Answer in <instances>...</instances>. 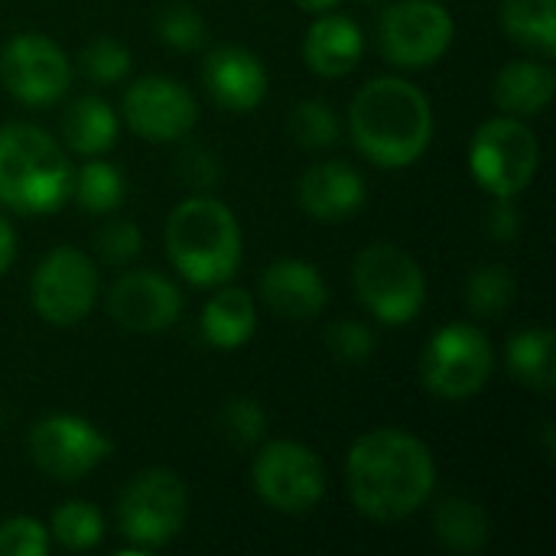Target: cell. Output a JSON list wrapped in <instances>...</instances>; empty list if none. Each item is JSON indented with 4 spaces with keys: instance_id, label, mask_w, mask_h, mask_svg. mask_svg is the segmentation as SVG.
I'll return each mask as SVG.
<instances>
[{
    "instance_id": "7a4b0ae2",
    "label": "cell",
    "mask_w": 556,
    "mask_h": 556,
    "mask_svg": "<svg viewBox=\"0 0 556 556\" xmlns=\"http://www.w3.org/2000/svg\"><path fill=\"white\" fill-rule=\"evenodd\" d=\"M349 124L362 156L381 169H401L417 163L430 147L433 108L414 81L384 75L358 88Z\"/></svg>"
},
{
    "instance_id": "5b68a950",
    "label": "cell",
    "mask_w": 556,
    "mask_h": 556,
    "mask_svg": "<svg viewBox=\"0 0 556 556\" xmlns=\"http://www.w3.org/2000/svg\"><path fill=\"white\" fill-rule=\"evenodd\" d=\"M352 283L362 306L388 326H404L417 319L427 303V280L420 264L407 251L384 241L358 254L352 267Z\"/></svg>"
},
{
    "instance_id": "7402d4cb",
    "label": "cell",
    "mask_w": 556,
    "mask_h": 556,
    "mask_svg": "<svg viewBox=\"0 0 556 556\" xmlns=\"http://www.w3.org/2000/svg\"><path fill=\"white\" fill-rule=\"evenodd\" d=\"M62 140L85 156H98L114 147L117 140V117L108 101L85 94L68 104L62 117Z\"/></svg>"
},
{
    "instance_id": "52a82bcc",
    "label": "cell",
    "mask_w": 556,
    "mask_h": 556,
    "mask_svg": "<svg viewBox=\"0 0 556 556\" xmlns=\"http://www.w3.org/2000/svg\"><path fill=\"white\" fill-rule=\"evenodd\" d=\"M186 515H189L186 485L166 469L137 472L124 485L117 502L121 534L140 551H156L169 544L182 531Z\"/></svg>"
},
{
    "instance_id": "1f68e13d",
    "label": "cell",
    "mask_w": 556,
    "mask_h": 556,
    "mask_svg": "<svg viewBox=\"0 0 556 556\" xmlns=\"http://www.w3.org/2000/svg\"><path fill=\"white\" fill-rule=\"evenodd\" d=\"M81 72L98 85L121 81L130 72V52L117 39H94L81 49Z\"/></svg>"
},
{
    "instance_id": "d590c367",
    "label": "cell",
    "mask_w": 556,
    "mask_h": 556,
    "mask_svg": "<svg viewBox=\"0 0 556 556\" xmlns=\"http://www.w3.org/2000/svg\"><path fill=\"white\" fill-rule=\"evenodd\" d=\"M179 173H182V179L189 182V186H195V189H208V186H215V179H218V163H215V156L212 153H205L202 147H192V150H186L182 156H179Z\"/></svg>"
},
{
    "instance_id": "9a60e30c",
    "label": "cell",
    "mask_w": 556,
    "mask_h": 556,
    "mask_svg": "<svg viewBox=\"0 0 556 556\" xmlns=\"http://www.w3.org/2000/svg\"><path fill=\"white\" fill-rule=\"evenodd\" d=\"M108 313L127 332H163L179 319L182 296L166 277L153 270H130L111 287Z\"/></svg>"
},
{
    "instance_id": "836d02e7",
    "label": "cell",
    "mask_w": 556,
    "mask_h": 556,
    "mask_svg": "<svg viewBox=\"0 0 556 556\" xmlns=\"http://www.w3.org/2000/svg\"><path fill=\"white\" fill-rule=\"evenodd\" d=\"M49 531L33 518H10L0 525V556H46Z\"/></svg>"
},
{
    "instance_id": "ac0fdd59",
    "label": "cell",
    "mask_w": 556,
    "mask_h": 556,
    "mask_svg": "<svg viewBox=\"0 0 556 556\" xmlns=\"http://www.w3.org/2000/svg\"><path fill=\"white\" fill-rule=\"evenodd\" d=\"M300 205L319 222H342L365 205V179L349 163H316L300 179Z\"/></svg>"
},
{
    "instance_id": "484cf974",
    "label": "cell",
    "mask_w": 556,
    "mask_h": 556,
    "mask_svg": "<svg viewBox=\"0 0 556 556\" xmlns=\"http://www.w3.org/2000/svg\"><path fill=\"white\" fill-rule=\"evenodd\" d=\"M72 195L85 212L104 215L124 202V176L111 163H85L72 179Z\"/></svg>"
},
{
    "instance_id": "30bf717a",
    "label": "cell",
    "mask_w": 556,
    "mask_h": 556,
    "mask_svg": "<svg viewBox=\"0 0 556 556\" xmlns=\"http://www.w3.org/2000/svg\"><path fill=\"white\" fill-rule=\"evenodd\" d=\"M453 16L433 0H401L381 13V55L397 68H427L453 42Z\"/></svg>"
},
{
    "instance_id": "603a6c76",
    "label": "cell",
    "mask_w": 556,
    "mask_h": 556,
    "mask_svg": "<svg viewBox=\"0 0 556 556\" xmlns=\"http://www.w3.org/2000/svg\"><path fill=\"white\" fill-rule=\"evenodd\" d=\"M433 531L446 551L456 554H476L489 541V518L482 505L463 495H450L433 511Z\"/></svg>"
},
{
    "instance_id": "e575fe53",
    "label": "cell",
    "mask_w": 556,
    "mask_h": 556,
    "mask_svg": "<svg viewBox=\"0 0 556 556\" xmlns=\"http://www.w3.org/2000/svg\"><path fill=\"white\" fill-rule=\"evenodd\" d=\"M143 248L140 228L127 218H114L98 235V251L108 264H130Z\"/></svg>"
},
{
    "instance_id": "ba28073f",
    "label": "cell",
    "mask_w": 556,
    "mask_h": 556,
    "mask_svg": "<svg viewBox=\"0 0 556 556\" xmlns=\"http://www.w3.org/2000/svg\"><path fill=\"white\" fill-rule=\"evenodd\" d=\"M492 342L469 323H450L440 332H433L420 358V378L427 391L443 401H466L479 394L492 378Z\"/></svg>"
},
{
    "instance_id": "2e32d148",
    "label": "cell",
    "mask_w": 556,
    "mask_h": 556,
    "mask_svg": "<svg viewBox=\"0 0 556 556\" xmlns=\"http://www.w3.org/2000/svg\"><path fill=\"white\" fill-rule=\"evenodd\" d=\"M202 75H205L208 94L228 111H251L267 94L264 62L241 46H222L208 52Z\"/></svg>"
},
{
    "instance_id": "4316f807",
    "label": "cell",
    "mask_w": 556,
    "mask_h": 556,
    "mask_svg": "<svg viewBox=\"0 0 556 556\" xmlns=\"http://www.w3.org/2000/svg\"><path fill=\"white\" fill-rule=\"evenodd\" d=\"M49 534L62 547H68V551H91L101 541V534H104V521H101L94 505H88V502H65L62 508L52 511Z\"/></svg>"
},
{
    "instance_id": "f546056e",
    "label": "cell",
    "mask_w": 556,
    "mask_h": 556,
    "mask_svg": "<svg viewBox=\"0 0 556 556\" xmlns=\"http://www.w3.org/2000/svg\"><path fill=\"white\" fill-rule=\"evenodd\" d=\"M156 33L166 46L179 49V52H189V49H199L205 42V23L202 16L186 7V3H169L156 13Z\"/></svg>"
},
{
    "instance_id": "8d00e7d4",
    "label": "cell",
    "mask_w": 556,
    "mask_h": 556,
    "mask_svg": "<svg viewBox=\"0 0 556 556\" xmlns=\"http://www.w3.org/2000/svg\"><path fill=\"white\" fill-rule=\"evenodd\" d=\"M489 231H492L495 238H505V241H511V238L518 235V212H515V205H511L508 199H502V202L492 208Z\"/></svg>"
},
{
    "instance_id": "f35d334b",
    "label": "cell",
    "mask_w": 556,
    "mask_h": 556,
    "mask_svg": "<svg viewBox=\"0 0 556 556\" xmlns=\"http://www.w3.org/2000/svg\"><path fill=\"white\" fill-rule=\"evenodd\" d=\"M339 0H296V7L300 10H306V13H326V10H332Z\"/></svg>"
},
{
    "instance_id": "e0dca14e",
    "label": "cell",
    "mask_w": 556,
    "mask_h": 556,
    "mask_svg": "<svg viewBox=\"0 0 556 556\" xmlns=\"http://www.w3.org/2000/svg\"><path fill=\"white\" fill-rule=\"evenodd\" d=\"M261 296H264L267 309H274L283 319H296V323L319 316L329 300L326 280L319 277V270L309 261H296V257L277 261L264 270Z\"/></svg>"
},
{
    "instance_id": "f1b7e54d",
    "label": "cell",
    "mask_w": 556,
    "mask_h": 556,
    "mask_svg": "<svg viewBox=\"0 0 556 556\" xmlns=\"http://www.w3.org/2000/svg\"><path fill=\"white\" fill-rule=\"evenodd\" d=\"M290 134L306 150H323L339 140V117L323 101H303L290 114Z\"/></svg>"
},
{
    "instance_id": "5bb4252c",
    "label": "cell",
    "mask_w": 556,
    "mask_h": 556,
    "mask_svg": "<svg viewBox=\"0 0 556 556\" xmlns=\"http://www.w3.org/2000/svg\"><path fill=\"white\" fill-rule=\"evenodd\" d=\"M124 117L130 130L140 134L143 140L166 143V140H182L195 127L199 108L186 85L163 75H147L127 88Z\"/></svg>"
},
{
    "instance_id": "4fadbf2b",
    "label": "cell",
    "mask_w": 556,
    "mask_h": 556,
    "mask_svg": "<svg viewBox=\"0 0 556 556\" xmlns=\"http://www.w3.org/2000/svg\"><path fill=\"white\" fill-rule=\"evenodd\" d=\"M0 78L23 104H52L72 85V62L49 36L20 33L0 52Z\"/></svg>"
},
{
    "instance_id": "74e56055",
    "label": "cell",
    "mask_w": 556,
    "mask_h": 556,
    "mask_svg": "<svg viewBox=\"0 0 556 556\" xmlns=\"http://www.w3.org/2000/svg\"><path fill=\"white\" fill-rule=\"evenodd\" d=\"M13 257H16V235H13L10 222L0 215V274L13 264Z\"/></svg>"
},
{
    "instance_id": "83f0119b",
    "label": "cell",
    "mask_w": 556,
    "mask_h": 556,
    "mask_svg": "<svg viewBox=\"0 0 556 556\" xmlns=\"http://www.w3.org/2000/svg\"><path fill=\"white\" fill-rule=\"evenodd\" d=\"M511 296H515V277L502 264L479 267L466 280V303L479 316H498L502 309H508Z\"/></svg>"
},
{
    "instance_id": "6da1fadb",
    "label": "cell",
    "mask_w": 556,
    "mask_h": 556,
    "mask_svg": "<svg viewBox=\"0 0 556 556\" xmlns=\"http://www.w3.org/2000/svg\"><path fill=\"white\" fill-rule=\"evenodd\" d=\"M352 505L371 521H401L427 505L437 485V466L414 433L381 427L355 440L345 463Z\"/></svg>"
},
{
    "instance_id": "d6986e66",
    "label": "cell",
    "mask_w": 556,
    "mask_h": 556,
    "mask_svg": "<svg viewBox=\"0 0 556 556\" xmlns=\"http://www.w3.org/2000/svg\"><path fill=\"white\" fill-rule=\"evenodd\" d=\"M365 52V39H362V29L342 16V13H323L309 33H306V42H303V59L306 65L323 75V78H342L349 75L358 59Z\"/></svg>"
},
{
    "instance_id": "ffe728a7",
    "label": "cell",
    "mask_w": 556,
    "mask_h": 556,
    "mask_svg": "<svg viewBox=\"0 0 556 556\" xmlns=\"http://www.w3.org/2000/svg\"><path fill=\"white\" fill-rule=\"evenodd\" d=\"M554 68L544 65V62H528V59L508 62L495 75V85H492L495 104L502 111L515 114V117H534V114H541L554 101Z\"/></svg>"
},
{
    "instance_id": "d4e9b609",
    "label": "cell",
    "mask_w": 556,
    "mask_h": 556,
    "mask_svg": "<svg viewBox=\"0 0 556 556\" xmlns=\"http://www.w3.org/2000/svg\"><path fill=\"white\" fill-rule=\"evenodd\" d=\"M508 365L515 378L538 391H554V332L551 329H525L508 342Z\"/></svg>"
},
{
    "instance_id": "cb8c5ba5",
    "label": "cell",
    "mask_w": 556,
    "mask_h": 556,
    "mask_svg": "<svg viewBox=\"0 0 556 556\" xmlns=\"http://www.w3.org/2000/svg\"><path fill=\"white\" fill-rule=\"evenodd\" d=\"M502 26L531 52H556V0H502Z\"/></svg>"
},
{
    "instance_id": "3957f363",
    "label": "cell",
    "mask_w": 556,
    "mask_h": 556,
    "mask_svg": "<svg viewBox=\"0 0 556 556\" xmlns=\"http://www.w3.org/2000/svg\"><path fill=\"white\" fill-rule=\"evenodd\" d=\"M72 163L33 124L0 127V202L20 215L55 212L72 195Z\"/></svg>"
},
{
    "instance_id": "9c48e42d",
    "label": "cell",
    "mask_w": 556,
    "mask_h": 556,
    "mask_svg": "<svg viewBox=\"0 0 556 556\" xmlns=\"http://www.w3.org/2000/svg\"><path fill=\"white\" fill-rule=\"evenodd\" d=\"M254 489L274 511L306 515L326 495V469L309 446L274 440L254 459Z\"/></svg>"
},
{
    "instance_id": "44dd1931",
    "label": "cell",
    "mask_w": 556,
    "mask_h": 556,
    "mask_svg": "<svg viewBox=\"0 0 556 556\" xmlns=\"http://www.w3.org/2000/svg\"><path fill=\"white\" fill-rule=\"evenodd\" d=\"M257 326V309L254 300L244 290H222L212 296L202 309V336L215 349H238L254 336Z\"/></svg>"
},
{
    "instance_id": "4dcf8cb0",
    "label": "cell",
    "mask_w": 556,
    "mask_h": 556,
    "mask_svg": "<svg viewBox=\"0 0 556 556\" xmlns=\"http://www.w3.org/2000/svg\"><path fill=\"white\" fill-rule=\"evenodd\" d=\"M218 427H222V433L235 446H244L248 450V446L261 443L264 427H267V417H264V410H261L257 401H251V397H231L222 407V414H218Z\"/></svg>"
},
{
    "instance_id": "277c9868",
    "label": "cell",
    "mask_w": 556,
    "mask_h": 556,
    "mask_svg": "<svg viewBox=\"0 0 556 556\" xmlns=\"http://www.w3.org/2000/svg\"><path fill=\"white\" fill-rule=\"evenodd\" d=\"M166 251L195 287H218L241 267V228L218 199H186L166 222Z\"/></svg>"
},
{
    "instance_id": "8fae6325",
    "label": "cell",
    "mask_w": 556,
    "mask_h": 556,
    "mask_svg": "<svg viewBox=\"0 0 556 556\" xmlns=\"http://www.w3.org/2000/svg\"><path fill=\"white\" fill-rule=\"evenodd\" d=\"M33 306L52 326L81 323L98 300V270L78 248H52L33 274Z\"/></svg>"
},
{
    "instance_id": "d6a6232c",
    "label": "cell",
    "mask_w": 556,
    "mask_h": 556,
    "mask_svg": "<svg viewBox=\"0 0 556 556\" xmlns=\"http://www.w3.org/2000/svg\"><path fill=\"white\" fill-rule=\"evenodd\" d=\"M326 342H329V352L339 358V362H368L371 352H375V332L358 323V319H339L329 326L326 332Z\"/></svg>"
},
{
    "instance_id": "8992f818",
    "label": "cell",
    "mask_w": 556,
    "mask_h": 556,
    "mask_svg": "<svg viewBox=\"0 0 556 556\" xmlns=\"http://www.w3.org/2000/svg\"><path fill=\"white\" fill-rule=\"evenodd\" d=\"M541 150L534 130L518 117L485 121L469 147V169L476 182L495 199H515L538 173Z\"/></svg>"
},
{
    "instance_id": "7c38bea8",
    "label": "cell",
    "mask_w": 556,
    "mask_h": 556,
    "mask_svg": "<svg viewBox=\"0 0 556 556\" xmlns=\"http://www.w3.org/2000/svg\"><path fill=\"white\" fill-rule=\"evenodd\" d=\"M111 440L88 420L75 414H55L33 427L29 456L33 463L59 482H78L104 463Z\"/></svg>"
}]
</instances>
